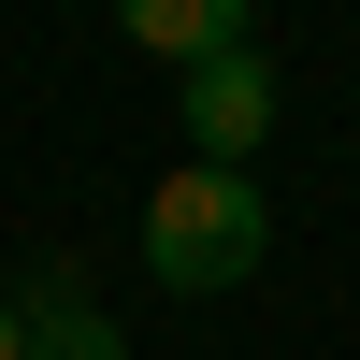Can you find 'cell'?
<instances>
[{
    "instance_id": "6da1fadb",
    "label": "cell",
    "mask_w": 360,
    "mask_h": 360,
    "mask_svg": "<svg viewBox=\"0 0 360 360\" xmlns=\"http://www.w3.org/2000/svg\"><path fill=\"white\" fill-rule=\"evenodd\" d=\"M144 274L173 288V303H231V288L274 259V202H259V173H217V159H173L159 188H144Z\"/></svg>"
},
{
    "instance_id": "5b68a950",
    "label": "cell",
    "mask_w": 360,
    "mask_h": 360,
    "mask_svg": "<svg viewBox=\"0 0 360 360\" xmlns=\"http://www.w3.org/2000/svg\"><path fill=\"white\" fill-rule=\"evenodd\" d=\"M0 360H29V317H15V303H0Z\"/></svg>"
},
{
    "instance_id": "277c9868",
    "label": "cell",
    "mask_w": 360,
    "mask_h": 360,
    "mask_svg": "<svg viewBox=\"0 0 360 360\" xmlns=\"http://www.w3.org/2000/svg\"><path fill=\"white\" fill-rule=\"evenodd\" d=\"M15 317H29V360H130V332L86 303V274H72V259H44V274L15 288Z\"/></svg>"
},
{
    "instance_id": "7a4b0ae2",
    "label": "cell",
    "mask_w": 360,
    "mask_h": 360,
    "mask_svg": "<svg viewBox=\"0 0 360 360\" xmlns=\"http://www.w3.org/2000/svg\"><path fill=\"white\" fill-rule=\"evenodd\" d=\"M173 130H188V159L259 173V144H274V58L231 44V58H202V72H173Z\"/></svg>"
},
{
    "instance_id": "3957f363",
    "label": "cell",
    "mask_w": 360,
    "mask_h": 360,
    "mask_svg": "<svg viewBox=\"0 0 360 360\" xmlns=\"http://www.w3.org/2000/svg\"><path fill=\"white\" fill-rule=\"evenodd\" d=\"M115 29H130L159 72H202V58L259 44V0H115Z\"/></svg>"
}]
</instances>
